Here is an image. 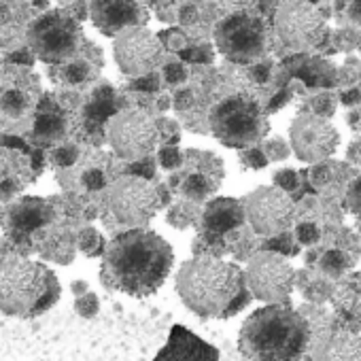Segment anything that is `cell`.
<instances>
[{"label":"cell","mask_w":361,"mask_h":361,"mask_svg":"<svg viewBox=\"0 0 361 361\" xmlns=\"http://www.w3.org/2000/svg\"><path fill=\"white\" fill-rule=\"evenodd\" d=\"M342 102H344L346 106H355L357 102H361V92H359V90L344 92V96H342Z\"/></svg>","instance_id":"55"},{"label":"cell","mask_w":361,"mask_h":361,"mask_svg":"<svg viewBox=\"0 0 361 361\" xmlns=\"http://www.w3.org/2000/svg\"><path fill=\"white\" fill-rule=\"evenodd\" d=\"M13 232L28 234L49 219V207L41 198H26L9 211Z\"/></svg>","instance_id":"19"},{"label":"cell","mask_w":361,"mask_h":361,"mask_svg":"<svg viewBox=\"0 0 361 361\" xmlns=\"http://www.w3.org/2000/svg\"><path fill=\"white\" fill-rule=\"evenodd\" d=\"M348 16H350V20H353L355 24L361 26V3H353V5L348 7Z\"/></svg>","instance_id":"58"},{"label":"cell","mask_w":361,"mask_h":361,"mask_svg":"<svg viewBox=\"0 0 361 361\" xmlns=\"http://www.w3.org/2000/svg\"><path fill=\"white\" fill-rule=\"evenodd\" d=\"M310 178L317 188H323L327 180H331V166L329 161H321V164H314L310 168Z\"/></svg>","instance_id":"48"},{"label":"cell","mask_w":361,"mask_h":361,"mask_svg":"<svg viewBox=\"0 0 361 361\" xmlns=\"http://www.w3.org/2000/svg\"><path fill=\"white\" fill-rule=\"evenodd\" d=\"M198 221H200V211L196 209L194 202H176L166 213V224L176 230L196 228Z\"/></svg>","instance_id":"23"},{"label":"cell","mask_w":361,"mask_h":361,"mask_svg":"<svg viewBox=\"0 0 361 361\" xmlns=\"http://www.w3.org/2000/svg\"><path fill=\"white\" fill-rule=\"evenodd\" d=\"M346 204L350 209V213L361 219V176H357L353 183L348 185V192H346Z\"/></svg>","instance_id":"45"},{"label":"cell","mask_w":361,"mask_h":361,"mask_svg":"<svg viewBox=\"0 0 361 361\" xmlns=\"http://www.w3.org/2000/svg\"><path fill=\"white\" fill-rule=\"evenodd\" d=\"M295 270L293 266L270 251H257L249 257L245 281L251 298L270 304H289L291 291L295 287Z\"/></svg>","instance_id":"8"},{"label":"cell","mask_w":361,"mask_h":361,"mask_svg":"<svg viewBox=\"0 0 361 361\" xmlns=\"http://www.w3.org/2000/svg\"><path fill=\"white\" fill-rule=\"evenodd\" d=\"M79 41V24L62 11H49L41 16L28 28V49L45 64L66 62L71 56L77 54Z\"/></svg>","instance_id":"7"},{"label":"cell","mask_w":361,"mask_h":361,"mask_svg":"<svg viewBox=\"0 0 361 361\" xmlns=\"http://www.w3.org/2000/svg\"><path fill=\"white\" fill-rule=\"evenodd\" d=\"M32 168H35L37 172L43 170V151H41V149H37V151L32 153Z\"/></svg>","instance_id":"59"},{"label":"cell","mask_w":361,"mask_h":361,"mask_svg":"<svg viewBox=\"0 0 361 361\" xmlns=\"http://www.w3.org/2000/svg\"><path fill=\"white\" fill-rule=\"evenodd\" d=\"M155 157H157V164L170 172L183 166V151H180L178 147H159Z\"/></svg>","instance_id":"37"},{"label":"cell","mask_w":361,"mask_h":361,"mask_svg":"<svg viewBox=\"0 0 361 361\" xmlns=\"http://www.w3.org/2000/svg\"><path fill=\"white\" fill-rule=\"evenodd\" d=\"M238 159H240V164H243L247 170H264V168L270 164V161L266 159L264 151H262V145L238 151Z\"/></svg>","instance_id":"39"},{"label":"cell","mask_w":361,"mask_h":361,"mask_svg":"<svg viewBox=\"0 0 361 361\" xmlns=\"http://www.w3.org/2000/svg\"><path fill=\"white\" fill-rule=\"evenodd\" d=\"M18 192V185L13 183V180H0V200H9L13 194Z\"/></svg>","instance_id":"53"},{"label":"cell","mask_w":361,"mask_h":361,"mask_svg":"<svg viewBox=\"0 0 361 361\" xmlns=\"http://www.w3.org/2000/svg\"><path fill=\"white\" fill-rule=\"evenodd\" d=\"M215 43L226 60L243 66L257 64L268 51L266 22L247 11L230 13L221 22H217Z\"/></svg>","instance_id":"6"},{"label":"cell","mask_w":361,"mask_h":361,"mask_svg":"<svg viewBox=\"0 0 361 361\" xmlns=\"http://www.w3.org/2000/svg\"><path fill=\"white\" fill-rule=\"evenodd\" d=\"M153 361H219V348L185 325H172L166 344L157 350Z\"/></svg>","instance_id":"17"},{"label":"cell","mask_w":361,"mask_h":361,"mask_svg":"<svg viewBox=\"0 0 361 361\" xmlns=\"http://www.w3.org/2000/svg\"><path fill=\"white\" fill-rule=\"evenodd\" d=\"M219 185H221V178L211 176L204 170H198V172H192V174H188L183 180H180L178 190H180V194H183V198L188 202L198 204V202H204V200H213Z\"/></svg>","instance_id":"22"},{"label":"cell","mask_w":361,"mask_h":361,"mask_svg":"<svg viewBox=\"0 0 361 361\" xmlns=\"http://www.w3.org/2000/svg\"><path fill=\"white\" fill-rule=\"evenodd\" d=\"M155 194H157V204H159V209L170 204V188H168V185H155Z\"/></svg>","instance_id":"54"},{"label":"cell","mask_w":361,"mask_h":361,"mask_svg":"<svg viewBox=\"0 0 361 361\" xmlns=\"http://www.w3.org/2000/svg\"><path fill=\"white\" fill-rule=\"evenodd\" d=\"M62 293L56 272L18 255L0 257V312L7 317L32 319L58 304Z\"/></svg>","instance_id":"4"},{"label":"cell","mask_w":361,"mask_h":361,"mask_svg":"<svg viewBox=\"0 0 361 361\" xmlns=\"http://www.w3.org/2000/svg\"><path fill=\"white\" fill-rule=\"evenodd\" d=\"M60 75H62V79L66 83L79 85V83L96 79L98 77V68L92 66V62H87V60H75V62H68L66 66H62Z\"/></svg>","instance_id":"24"},{"label":"cell","mask_w":361,"mask_h":361,"mask_svg":"<svg viewBox=\"0 0 361 361\" xmlns=\"http://www.w3.org/2000/svg\"><path fill=\"white\" fill-rule=\"evenodd\" d=\"M350 266H353V259L348 257V253H344V251H340V249L327 251V253L321 257V262H319L321 272L327 274V276H331V279H338V276L344 274Z\"/></svg>","instance_id":"26"},{"label":"cell","mask_w":361,"mask_h":361,"mask_svg":"<svg viewBox=\"0 0 361 361\" xmlns=\"http://www.w3.org/2000/svg\"><path fill=\"white\" fill-rule=\"evenodd\" d=\"M71 291L75 293V298H79V295H83V293H87L90 291V285L85 283V281H73V285H71Z\"/></svg>","instance_id":"56"},{"label":"cell","mask_w":361,"mask_h":361,"mask_svg":"<svg viewBox=\"0 0 361 361\" xmlns=\"http://www.w3.org/2000/svg\"><path fill=\"white\" fill-rule=\"evenodd\" d=\"M77 247L87 257H102L106 249V240L96 228H83L77 236Z\"/></svg>","instance_id":"25"},{"label":"cell","mask_w":361,"mask_h":361,"mask_svg":"<svg viewBox=\"0 0 361 361\" xmlns=\"http://www.w3.org/2000/svg\"><path fill=\"white\" fill-rule=\"evenodd\" d=\"M75 312L83 319H94L100 312V298L94 291L75 298Z\"/></svg>","instance_id":"36"},{"label":"cell","mask_w":361,"mask_h":361,"mask_svg":"<svg viewBox=\"0 0 361 361\" xmlns=\"http://www.w3.org/2000/svg\"><path fill=\"white\" fill-rule=\"evenodd\" d=\"M291 149L298 159L306 164H321L325 161L340 142L338 130L327 121L312 113H300L289 128Z\"/></svg>","instance_id":"14"},{"label":"cell","mask_w":361,"mask_h":361,"mask_svg":"<svg viewBox=\"0 0 361 361\" xmlns=\"http://www.w3.org/2000/svg\"><path fill=\"white\" fill-rule=\"evenodd\" d=\"M176 60L188 64H213L215 62V47L211 43H198L190 45L183 54H178Z\"/></svg>","instance_id":"29"},{"label":"cell","mask_w":361,"mask_h":361,"mask_svg":"<svg viewBox=\"0 0 361 361\" xmlns=\"http://www.w3.org/2000/svg\"><path fill=\"white\" fill-rule=\"evenodd\" d=\"M106 202L115 219L130 230L147 228V224L155 217L159 209L155 185L136 176L117 178L106 192Z\"/></svg>","instance_id":"11"},{"label":"cell","mask_w":361,"mask_h":361,"mask_svg":"<svg viewBox=\"0 0 361 361\" xmlns=\"http://www.w3.org/2000/svg\"><path fill=\"white\" fill-rule=\"evenodd\" d=\"M172 266V245L149 228H134L106 243L100 281L126 295L149 298L166 283Z\"/></svg>","instance_id":"1"},{"label":"cell","mask_w":361,"mask_h":361,"mask_svg":"<svg viewBox=\"0 0 361 361\" xmlns=\"http://www.w3.org/2000/svg\"><path fill=\"white\" fill-rule=\"evenodd\" d=\"M64 132H66V115L49 100H43L35 117V130H32L35 138L39 142H51L62 138Z\"/></svg>","instance_id":"21"},{"label":"cell","mask_w":361,"mask_h":361,"mask_svg":"<svg viewBox=\"0 0 361 361\" xmlns=\"http://www.w3.org/2000/svg\"><path fill=\"white\" fill-rule=\"evenodd\" d=\"M7 16H9L7 5H0V22H5V20H7Z\"/></svg>","instance_id":"61"},{"label":"cell","mask_w":361,"mask_h":361,"mask_svg":"<svg viewBox=\"0 0 361 361\" xmlns=\"http://www.w3.org/2000/svg\"><path fill=\"white\" fill-rule=\"evenodd\" d=\"M272 180H274V188L276 190H281V192H285L289 196L300 185V174L293 168H281V170L274 172Z\"/></svg>","instance_id":"38"},{"label":"cell","mask_w":361,"mask_h":361,"mask_svg":"<svg viewBox=\"0 0 361 361\" xmlns=\"http://www.w3.org/2000/svg\"><path fill=\"white\" fill-rule=\"evenodd\" d=\"M157 123V132H159V142L161 147H176L178 145V138H180V128L174 119H155Z\"/></svg>","instance_id":"34"},{"label":"cell","mask_w":361,"mask_h":361,"mask_svg":"<svg viewBox=\"0 0 361 361\" xmlns=\"http://www.w3.org/2000/svg\"><path fill=\"white\" fill-rule=\"evenodd\" d=\"M9 62H13V64H24V66H32L35 62H37V58L32 56V51L26 47V49H18V51H13L9 58H7Z\"/></svg>","instance_id":"51"},{"label":"cell","mask_w":361,"mask_h":361,"mask_svg":"<svg viewBox=\"0 0 361 361\" xmlns=\"http://www.w3.org/2000/svg\"><path fill=\"white\" fill-rule=\"evenodd\" d=\"M0 215H3V213H0Z\"/></svg>","instance_id":"62"},{"label":"cell","mask_w":361,"mask_h":361,"mask_svg":"<svg viewBox=\"0 0 361 361\" xmlns=\"http://www.w3.org/2000/svg\"><path fill=\"white\" fill-rule=\"evenodd\" d=\"M245 224H247V217H245L243 200L224 196V198H213L207 202V207L200 211V221L196 230H198V236L226 240L228 234L240 230Z\"/></svg>","instance_id":"16"},{"label":"cell","mask_w":361,"mask_h":361,"mask_svg":"<svg viewBox=\"0 0 361 361\" xmlns=\"http://www.w3.org/2000/svg\"><path fill=\"white\" fill-rule=\"evenodd\" d=\"M0 109H3L9 117H20L28 109V96L20 90H9L0 98Z\"/></svg>","instance_id":"31"},{"label":"cell","mask_w":361,"mask_h":361,"mask_svg":"<svg viewBox=\"0 0 361 361\" xmlns=\"http://www.w3.org/2000/svg\"><path fill=\"white\" fill-rule=\"evenodd\" d=\"M117 104H115V92L111 85H102L92 94L90 104L85 106V128L90 132H98L102 123H109L117 115Z\"/></svg>","instance_id":"20"},{"label":"cell","mask_w":361,"mask_h":361,"mask_svg":"<svg viewBox=\"0 0 361 361\" xmlns=\"http://www.w3.org/2000/svg\"><path fill=\"white\" fill-rule=\"evenodd\" d=\"M274 30L281 43L298 54L321 47L327 39V24L323 13L308 3H285L274 18Z\"/></svg>","instance_id":"9"},{"label":"cell","mask_w":361,"mask_h":361,"mask_svg":"<svg viewBox=\"0 0 361 361\" xmlns=\"http://www.w3.org/2000/svg\"><path fill=\"white\" fill-rule=\"evenodd\" d=\"M293 238H295V243H298V245H306V247H310V245H317V243H319V238H321V230H319V226H317V224H308V221H304V224H298V226H295Z\"/></svg>","instance_id":"42"},{"label":"cell","mask_w":361,"mask_h":361,"mask_svg":"<svg viewBox=\"0 0 361 361\" xmlns=\"http://www.w3.org/2000/svg\"><path fill=\"white\" fill-rule=\"evenodd\" d=\"M247 75H249V79L255 81V83H268L270 77H272V62H270V60H262V62H257V64H251V66L247 68Z\"/></svg>","instance_id":"46"},{"label":"cell","mask_w":361,"mask_h":361,"mask_svg":"<svg viewBox=\"0 0 361 361\" xmlns=\"http://www.w3.org/2000/svg\"><path fill=\"white\" fill-rule=\"evenodd\" d=\"M312 361H361V336L355 334H334L323 340Z\"/></svg>","instance_id":"18"},{"label":"cell","mask_w":361,"mask_h":361,"mask_svg":"<svg viewBox=\"0 0 361 361\" xmlns=\"http://www.w3.org/2000/svg\"><path fill=\"white\" fill-rule=\"evenodd\" d=\"M155 174H157V166H155L153 155H149L145 159H138V161H130L126 172H123V176H136V178L149 180V183L155 178Z\"/></svg>","instance_id":"32"},{"label":"cell","mask_w":361,"mask_h":361,"mask_svg":"<svg viewBox=\"0 0 361 361\" xmlns=\"http://www.w3.org/2000/svg\"><path fill=\"white\" fill-rule=\"evenodd\" d=\"M262 151L266 155L268 161H283L291 155V147L285 138L281 136H274V138H268L264 145H262Z\"/></svg>","instance_id":"33"},{"label":"cell","mask_w":361,"mask_h":361,"mask_svg":"<svg viewBox=\"0 0 361 361\" xmlns=\"http://www.w3.org/2000/svg\"><path fill=\"white\" fill-rule=\"evenodd\" d=\"M174 287L194 314L200 319H232L251 304L245 270L234 262L194 257L180 264Z\"/></svg>","instance_id":"2"},{"label":"cell","mask_w":361,"mask_h":361,"mask_svg":"<svg viewBox=\"0 0 361 361\" xmlns=\"http://www.w3.org/2000/svg\"><path fill=\"white\" fill-rule=\"evenodd\" d=\"M151 9L155 11V18L164 24L178 22V3H151Z\"/></svg>","instance_id":"44"},{"label":"cell","mask_w":361,"mask_h":361,"mask_svg":"<svg viewBox=\"0 0 361 361\" xmlns=\"http://www.w3.org/2000/svg\"><path fill=\"white\" fill-rule=\"evenodd\" d=\"M92 24L104 37H119L130 28H145L149 11L142 3H128V0H96L90 3Z\"/></svg>","instance_id":"15"},{"label":"cell","mask_w":361,"mask_h":361,"mask_svg":"<svg viewBox=\"0 0 361 361\" xmlns=\"http://www.w3.org/2000/svg\"><path fill=\"white\" fill-rule=\"evenodd\" d=\"M170 106H172V98L168 94H161L157 100V111H168Z\"/></svg>","instance_id":"60"},{"label":"cell","mask_w":361,"mask_h":361,"mask_svg":"<svg viewBox=\"0 0 361 361\" xmlns=\"http://www.w3.org/2000/svg\"><path fill=\"white\" fill-rule=\"evenodd\" d=\"M113 56L119 71L134 79L157 73L159 64L166 62V51L149 28H130L115 37Z\"/></svg>","instance_id":"13"},{"label":"cell","mask_w":361,"mask_h":361,"mask_svg":"<svg viewBox=\"0 0 361 361\" xmlns=\"http://www.w3.org/2000/svg\"><path fill=\"white\" fill-rule=\"evenodd\" d=\"M0 145H3V147H9V149L28 151V145H26L24 138H20V136H3V138H0Z\"/></svg>","instance_id":"52"},{"label":"cell","mask_w":361,"mask_h":361,"mask_svg":"<svg viewBox=\"0 0 361 361\" xmlns=\"http://www.w3.org/2000/svg\"><path fill=\"white\" fill-rule=\"evenodd\" d=\"M128 87L132 92H138V94H157L161 87V77H159V73H151V75H145V77L130 81Z\"/></svg>","instance_id":"41"},{"label":"cell","mask_w":361,"mask_h":361,"mask_svg":"<svg viewBox=\"0 0 361 361\" xmlns=\"http://www.w3.org/2000/svg\"><path fill=\"white\" fill-rule=\"evenodd\" d=\"M289 100H291V92H289V90H281V92H276V94L270 98V102L266 104L264 113H266V115H272V113L281 111Z\"/></svg>","instance_id":"49"},{"label":"cell","mask_w":361,"mask_h":361,"mask_svg":"<svg viewBox=\"0 0 361 361\" xmlns=\"http://www.w3.org/2000/svg\"><path fill=\"white\" fill-rule=\"evenodd\" d=\"M155 37H157L159 45L164 47V51L174 54V56L183 54L190 47V39L183 28H166V30L157 32Z\"/></svg>","instance_id":"28"},{"label":"cell","mask_w":361,"mask_h":361,"mask_svg":"<svg viewBox=\"0 0 361 361\" xmlns=\"http://www.w3.org/2000/svg\"><path fill=\"white\" fill-rule=\"evenodd\" d=\"M192 104H194V92H192V90H180V92H176L174 98H172V106H174L176 111H188Z\"/></svg>","instance_id":"50"},{"label":"cell","mask_w":361,"mask_h":361,"mask_svg":"<svg viewBox=\"0 0 361 361\" xmlns=\"http://www.w3.org/2000/svg\"><path fill=\"white\" fill-rule=\"evenodd\" d=\"M198 5L196 3H178V24L188 28V26H194L196 20H198Z\"/></svg>","instance_id":"47"},{"label":"cell","mask_w":361,"mask_h":361,"mask_svg":"<svg viewBox=\"0 0 361 361\" xmlns=\"http://www.w3.org/2000/svg\"><path fill=\"white\" fill-rule=\"evenodd\" d=\"M161 79H164V83L166 85H172V87H176V85H183L188 79H190V68L180 62V60H166L164 62V66H161V75H159Z\"/></svg>","instance_id":"30"},{"label":"cell","mask_w":361,"mask_h":361,"mask_svg":"<svg viewBox=\"0 0 361 361\" xmlns=\"http://www.w3.org/2000/svg\"><path fill=\"white\" fill-rule=\"evenodd\" d=\"M106 138L113 151L128 161L149 157L159 145L157 123L145 111H119L106 123Z\"/></svg>","instance_id":"10"},{"label":"cell","mask_w":361,"mask_h":361,"mask_svg":"<svg viewBox=\"0 0 361 361\" xmlns=\"http://www.w3.org/2000/svg\"><path fill=\"white\" fill-rule=\"evenodd\" d=\"M245 217L251 226V230L257 236L272 238L283 232H289L295 219V204L291 196L270 188H257L243 200Z\"/></svg>","instance_id":"12"},{"label":"cell","mask_w":361,"mask_h":361,"mask_svg":"<svg viewBox=\"0 0 361 361\" xmlns=\"http://www.w3.org/2000/svg\"><path fill=\"white\" fill-rule=\"evenodd\" d=\"M308 344L310 325L289 304L253 310L238 334V348L249 361H302Z\"/></svg>","instance_id":"3"},{"label":"cell","mask_w":361,"mask_h":361,"mask_svg":"<svg viewBox=\"0 0 361 361\" xmlns=\"http://www.w3.org/2000/svg\"><path fill=\"white\" fill-rule=\"evenodd\" d=\"M79 159V147L77 145H62L51 151V164L58 168H71Z\"/></svg>","instance_id":"40"},{"label":"cell","mask_w":361,"mask_h":361,"mask_svg":"<svg viewBox=\"0 0 361 361\" xmlns=\"http://www.w3.org/2000/svg\"><path fill=\"white\" fill-rule=\"evenodd\" d=\"M259 251H270V253H276L281 257H293L300 253V245L295 243L293 234L291 232H283L279 236H272V238H266L259 247Z\"/></svg>","instance_id":"27"},{"label":"cell","mask_w":361,"mask_h":361,"mask_svg":"<svg viewBox=\"0 0 361 361\" xmlns=\"http://www.w3.org/2000/svg\"><path fill=\"white\" fill-rule=\"evenodd\" d=\"M209 126L224 147L238 151L257 147L270 132L268 115L247 94H234L217 102L209 115Z\"/></svg>","instance_id":"5"},{"label":"cell","mask_w":361,"mask_h":361,"mask_svg":"<svg viewBox=\"0 0 361 361\" xmlns=\"http://www.w3.org/2000/svg\"><path fill=\"white\" fill-rule=\"evenodd\" d=\"M81 183H83V188L90 190V192H100V190L106 188V176H104V172H102L100 168H90V170L83 172Z\"/></svg>","instance_id":"43"},{"label":"cell","mask_w":361,"mask_h":361,"mask_svg":"<svg viewBox=\"0 0 361 361\" xmlns=\"http://www.w3.org/2000/svg\"><path fill=\"white\" fill-rule=\"evenodd\" d=\"M348 157H350L355 164H361V140H357V142H353V145L348 147Z\"/></svg>","instance_id":"57"},{"label":"cell","mask_w":361,"mask_h":361,"mask_svg":"<svg viewBox=\"0 0 361 361\" xmlns=\"http://www.w3.org/2000/svg\"><path fill=\"white\" fill-rule=\"evenodd\" d=\"M310 104H312V115H317L321 119H329L336 113L338 100H336V96L331 92H321V94L312 96Z\"/></svg>","instance_id":"35"}]
</instances>
